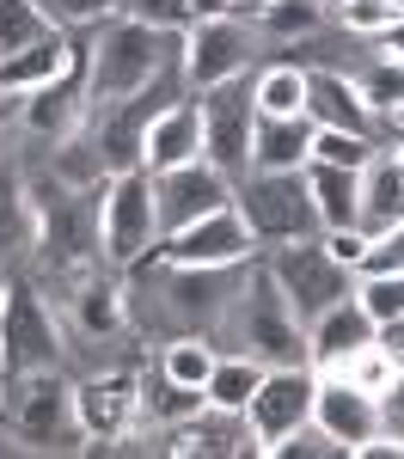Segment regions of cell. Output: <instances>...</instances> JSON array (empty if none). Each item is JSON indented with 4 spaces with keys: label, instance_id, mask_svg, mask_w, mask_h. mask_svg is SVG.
Masks as SVG:
<instances>
[{
    "label": "cell",
    "instance_id": "cell-1",
    "mask_svg": "<svg viewBox=\"0 0 404 459\" xmlns=\"http://www.w3.org/2000/svg\"><path fill=\"white\" fill-rule=\"evenodd\" d=\"M178 68H184V31H159V25L116 13L86 43V99H129V92H142Z\"/></svg>",
    "mask_w": 404,
    "mask_h": 459
},
{
    "label": "cell",
    "instance_id": "cell-2",
    "mask_svg": "<svg viewBox=\"0 0 404 459\" xmlns=\"http://www.w3.org/2000/svg\"><path fill=\"white\" fill-rule=\"evenodd\" d=\"M178 99H190L184 68L166 74V80H153V86H142V92H129V99H86L80 142L92 147L99 172L105 178L135 172V166H142V147H147V123H153L166 105H178Z\"/></svg>",
    "mask_w": 404,
    "mask_h": 459
},
{
    "label": "cell",
    "instance_id": "cell-3",
    "mask_svg": "<svg viewBox=\"0 0 404 459\" xmlns=\"http://www.w3.org/2000/svg\"><path fill=\"white\" fill-rule=\"evenodd\" d=\"M0 429H6L19 447H31V454H73V447L86 441L73 386L56 368H37V374H13V380H6Z\"/></svg>",
    "mask_w": 404,
    "mask_h": 459
},
{
    "label": "cell",
    "instance_id": "cell-4",
    "mask_svg": "<svg viewBox=\"0 0 404 459\" xmlns=\"http://www.w3.org/2000/svg\"><path fill=\"white\" fill-rule=\"evenodd\" d=\"M37 257L56 276H86L92 264H105L99 246V184L73 190L68 178H56V190H37Z\"/></svg>",
    "mask_w": 404,
    "mask_h": 459
},
{
    "label": "cell",
    "instance_id": "cell-5",
    "mask_svg": "<svg viewBox=\"0 0 404 459\" xmlns=\"http://www.w3.org/2000/svg\"><path fill=\"white\" fill-rule=\"evenodd\" d=\"M233 209L252 227L257 246H300V239H319V209H313V190L306 172H245L233 184Z\"/></svg>",
    "mask_w": 404,
    "mask_h": 459
},
{
    "label": "cell",
    "instance_id": "cell-6",
    "mask_svg": "<svg viewBox=\"0 0 404 459\" xmlns=\"http://www.w3.org/2000/svg\"><path fill=\"white\" fill-rule=\"evenodd\" d=\"M99 246L110 270H129L159 246V209H153V172H116L99 184Z\"/></svg>",
    "mask_w": 404,
    "mask_h": 459
},
{
    "label": "cell",
    "instance_id": "cell-7",
    "mask_svg": "<svg viewBox=\"0 0 404 459\" xmlns=\"http://www.w3.org/2000/svg\"><path fill=\"white\" fill-rule=\"evenodd\" d=\"M239 343L245 355H257L263 368H288V361H306V325L288 307V294L276 288L270 264H257L245 276V294H239Z\"/></svg>",
    "mask_w": 404,
    "mask_h": 459
},
{
    "label": "cell",
    "instance_id": "cell-8",
    "mask_svg": "<svg viewBox=\"0 0 404 459\" xmlns=\"http://www.w3.org/2000/svg\"><path fill=\"white\" fill-rule=\"evenodd\" d=\"M202 105V160L220 166V172L239 178L252 172V135H257V92H252V74H233L209 92H190Z\"/></svg>",
    "mask_w": 404,
    "mask_h": 459
},
{
    "label": "cell",
    "instance_id": "cell-9",
    "mask_svg": "<svg viewBox=\"0 0 404 459\" xmlns=\"http://www.w3.org/2000/svg\"><path fill=\"white\" fill-rule=\"evenodd\" d=\"M270 276L288 294V307L300 313V325H313L319 313H331L337 300L356 294V270L337 264L325 251V233H319V239H300V246H276L270 251Z\"/></svg>",
    "mask_w": 404,
    "mask_h": 459
},
{
    "label": "cell",
    "instance_id": "cell-10",
    "mask_svg": "<svg viewBox=\"0 0 404 459\" xmlns=\"http://www.w3.org/2000/svg\"><path fill=\"white\" fill-rule=\"evenodd\" d=\"M0 368L13 374H37V368H62V331L43 307L31 282H6L0 300Z\"/></svg>",
    "mask_w": 404,
    "mask_h": 459
},
{
    "label": "cell",
    "instance_id": "cell-11",
    "mask_svg": "<svg viewBox=\"0 0 404 459\" xmlns=\"http://www.w3.org/2000/svg\"><path fill=\"white\" fill-rule=\"evenodd\" d=\"M313 398H319V368H313V361L263 368V380H257L252 404H245L257 447L270 454L276 441H288L294 429H306V423H313Z\"/></svg>",
    "mask_w": 404,
    "mask_h": 459
},
{
    "label": "cell",
    "instance_id": "cell-12",
    "mask_svg": "<svg viewBox=\"0 0 404 459\" xmlns=\"http://www.w3.org/2000/svg\"><path fill=\"white\" fill-rule=\"evenodd\" d=\"M252 227L239 221V209H215L202 214V221H190V227H178V233H166L159 246H153V257L172 270V264H190V270H233V264H252Z\"/></svg>",
    "mask_w": 404,
    "mask_h": 459
},
{
    "label": "cell",
    "instance_id": "cell-13",
    "mask_svg": "<svg viewBox=\"0 0 404 459\" xmlns=\"http://www.w3.org/2000/svg\"><path fill=\"white\" fill-rule=\"evenodd\" d=\"M153 209H159V239H166V233H178V227L202 221V214L233 209V178L220 166H209V160L153 172Z\"/></svg>",
    "mask_w": 404,
    "mask_h": 459
},
{
    "label": "cell",
    "instance_id": "cell-14",
    "mask_svg": "<svg viewBox=\"0 0 404 459\" xmlns=\"http://www.w3.org/2000/svg\"><path fill=\"white\" fill-rule=\"evenodd\" d=\"M245 62H252V31L239 19H196L184 31V80H190V92H209L220 80L245 74Z\"/></svg>",
    "mask_w": 404,
    "mask_h": 459
},
{
    "label": "cell",
    "instance_id": "cell-15",
    "mask_svg": "<svg viewBox=\"0 0 404 459\" xmlns=\"http://www.w3.org/2000/svg\"><path fill=\"white\" fill-rule=\"evenodd\" d=\"M313 423H319V429L331 435V441L343 447V454L356 459V447L380 435V398H374V392H362V386H349L343 374H319Z\"/></svg>",
    "mask_w": 404,
    "mask_h": 459
},
{
    "label": "cell",
    "instance_id": "cell-16",
    "mask_svg": "<svg viewBox=\"0 0 404 459\" xmlns=\"http://www.w3.org/2000/svg\"><path fill=\"white\" fill-rule=\"evenodd\" d=\"M73 404H80L86 441H123L142 417V386H135V374H92L73 386Z\"/></svg>",
    "mask_w": 404,
    "mask_h": 459
},
{
    "label": "cell",
    "instance_id": "cell-17",
    "mask_svg": "<svg viewBox=\"0 0 404 459\" xmlns=\"http://www.w3.org/2000/svg\"><path fill=\"white\" fill-rule=\"evenodd\" d=\"M166 454H178V459H239V454H263L257 447V435H252V417L245 411H220V404H202L190 423L172 429V447Z\"/></svg>",
    "mask_w": 404,
    "mask_h": 459
},
{
    "label": "cell",
    "instance_id": "cell-18",
    "mask_svg": "<svg viewBox=\"0 0 404 459\" xmlns=\"http://www.w3.org/2000/svg\"><path fill=\"white\" fill-rule=\"evenodd\" d=\"M80 123H86V49L73 56V68L62 74V80L25 92V129H31V135L68 142V135H80Z\"/></svg>",
    "mask_w": 404,
    "mask_h": 459
},
{
    "label": "cell",
    "instance_id": "cell-19",
    "mask_svg": "<svg viewBox=\"0 0 404 459\" xmlns=\"http://www.w3.org/2000/svg\"><path fill=\"white\" fill-rule=\"evenodd\" d=\"M380 337V325L367 318V307L349 294V300H337L331 313H319L313 325H306V361L319 368V374H331L337 361H349L356 350H367Z\"/></svg>",
    "mask_w": 404,
    "mask_h": 459
},
{
    "label": "cell",
    "instance_id": "cell-20",
    "mask_svg": "<svg viewBox=\"0 0 404 459\" xmlns=\"http://www.w3.org/2000/svg\"><path fill=\"white\" fill-rule=\"evenodd\" d=\"M245 276L252 264H233V270H190V264H172V313L178 318H220L239 294H245Z\"/></svg>",
    "mask_w": 404,
    "mask_h": 459
},
{
    "label": "cell",
    "instance_id": "cell-21",
    "mask_svg": "<svg viewBox=\"0 0 404 459\" xmlns=\"http://www.w3.org/2000/svg\"><path fill=\"white\" fill-rule=\"evenodd\" d=\"M306 117L313 129H343V135H374V110L349 74L306 68Z\"/></svg>",
    "mask_w": 404,
    "mask_h": 459
},
{
    "label": "cell",
    "instance_id": "cell-22",
    "mask_svg": "<svg viewBox=\"0 0 404 459\" xmlns=\"http://www.w3.org/2000/svg\"><path fill=\"white\" fill-rule=\"evenodd\" d=\"M190 160H202V105L178 99L147 123L142 172H172V166H190Z\"/></svg>",
    "mask_w": 404,
    "mask_h": 459
},
{
    "label": "cell",
    "instance_id": "cell-23",
    "mask_svg": "<svg viewBox=\"0 0 404 459\" xmlns=\"http://www.w3.org/2000/svg\"><path fill=\"white\" fill-rule=\"evenodd\" d=\"M404 221V178H399V147H380L362 166V209H356V233L380 239Z\"/></svg>",
    "mask_w": 404,
    "mask_h": 459
},
{
    "label": "cell",
    "instance_id": "cell-24",
    "mask_svg": "<svg viewBox=\"0 0 404 459\" xmlns=\"http://www.w3.org/2000/svg\"><path fill=\"white\" fill-rule=\"evenodd\" d=\"M313 160V117H257L252 172H306Z\"/></svg>",
    "mask_w": 404,
    "mask_h": 459
},
{
    "label": "cell",
    "instance_id": "cell-25",
    "mask_svg": "<svg viewBox=\"0 0 404 459\" xmlns=\"http://www.w3.org/2000/svg\"><path fill=\"white\" fill-rule=\"evenodd\" d=\"M73 56H80V49L68 43V31H49L43 43H31V49H19V56L0 62V92L25 99V92H37V86L62 80V74L73 68Z\"/></svg>",
    "mask_w": 404,
    "mask_h": 459
},
{
    "label": "cell",
    "instance_id": "cell-26",
    "mask_svg": "<svg viewBox=\"0 0 404 459\" xmlns=\"http://www.w3.org/2000/svg\"><path fill=\"white\" fill-rule=\"evenodd\" d=\"M306 190H313V209H319V227H325V233L356 227V209H362V172H343V166L306 160Z\"/></svg>",
    "mask_w": 404,
    "mask_h": 459
},
{
    "label": "cell",
    "instance_id": "cell-27",
    "mask_svg": "<svg viewBox=\"0 0 404 459\" xmlns=\"http://www.w3.org/2000/svg\"><path fill=\"white\" fill-rule=\"evenodd\" d=\"M73 313H80V325L92 331V337H110L116 325H123V288H116V276H99V264L86 270V276H73Z\"/></svg>",
    "mask_w": 404,
    "mask_h": 459
},
{
    "label": "cell",
    "instance_id": "cell-28",
    "mask_svg": "<svg viewBox=\"0 0 404 459\" xmlns=\"http://www.w3.org/2000/svg\"><path fill=\"white\" fill-rule=\"evenodd\" d=\"M257 380H263V361L257 355H215V374H209V386H202V398L209 404H220V411H245L252 404Z\"/></svg>",
    "mask_w": 404,
    "mask_h": 459
},
{
    "label": "cell",
    "instance_id": "cell-29",
    "mask_svg": "<svg viewBox=\"0 0 404 459\" xmlns=\"http://www.w3.org/2000/svg\"><path fill=\"white\" fill-rule=\"evenodd\" d=\"M257 92V117H306V68L294 62H276L252 80Z\"/></svg>",
    "mask_w": 404,
    "mask_h": 459
},
{
    "label": "cell",
    "instance_id": "cell-30",
    "mask_svg": "<svg viewBox=\"0 0 404 459\" xmlns=\"http://www.w3.org/2000/svg\"><path fill=\"white\" fill-rule=\"evenodd\" d=\"M25 246H37V209L25 196V184L0 166V257H13Z\"/></svg>",
    "mask_w": 404,
    "mask_h": 459
},
{
    "label": "cell",
    "instance_id": "cell-31",
    "mask_svg": "<svg viewBox=\"0 0 404 459\" xmlns=\"http://www.w3.org/2000/svg\"><path fill=\"white\" fill-rule=\"evenodd\" d=\"M49 31H62V25L37 0H0V62L19 56V49H31V43H43Z\"/></svg>",
    "mask_w": 404,
    "mask_h": 459
},
{
    "label": "cell",
    "instance_id": "cell-32",
    "mask_svg": "<svg viewBox=\"0 0 404 459\" xmlns=\"http://www.w3.org/2000/svg\"><path fill=\"white\" fill-rule=\"evenodd\" d=\"M356 86H362V99H367V110H374V117H386V123H399V129H404V62L380 56V62H374Z\"/></svg>",
    "mask_w": 404,
    "mask_h": 459
},
{
    "label": "cell",
    "instance_id": "cell-33",
    "mask_svg": "<svg viewBox=\"0 0 404 459\" xmlns=\"http://www.w3.org/2000/svg\"><path fill=\"white\" fill-rule=\"evenodd\" d=\"M215 343L209 337H178V343H166V361H159V374L166 380H178V386H209V374H215Z\"/></svg>",
    "mask_w": 404,
    "mask_h": 459
},
{
    "label": "cell",
    "instance_id": "cell-34",
    "mask_svg": "<svg viewBox=\"0 0 404 459\" xmlns=\"http://www.w3.org/2000/svg\"><path fill=\"white\" fill-rule=\"evenodd\" d=\"M331 374H343L349 386H362V392H374V398H380V392H386L392 380H399V355H392L386 343H380V337H374L367 350H356L349 361H337Z\"/></svg>",
    "mask_w": 404,
    "mask_h": 459
},
{
    "label": "cell",
    "instance_id": "cell-35",
    "mask_svg": "<svg viewBox=\"0 0 404 459\" xmlns=\"http://www.w3.org/2000/svg\"><path fill=\"white\" fill-rule=\"evenodd\" d=\"M356 300L367 307L374 325H399L404 318V270H367V276H356Z\"/></svg>",
    "mask_w": 404,
    "mask_h": 459
},
{
    "label": "cell",
    "instance_id": "cell-36",
    "mask_svg": "<svg viewBox=\"0 0 404 459\" xmlns=\"http://www.w3.org/2000/svg\"><path fill=\"white\" fill-rule=\"evenodd\" d=\"M202 404H209V398H202L196 386H178V380H166V374H159V392H153V386L142 392V417H153V423H172V429L190 423Z\"/></svg>",
    "mask_w": 404,
    "mask_h": 459
},
{
    "label": "cell",
    "instance_id": "cell-37",
    "mask_svg": "<svg viewBox=\"0 0 404 459\" xmlns=\"http://www.w3.org/2000/svg\"><path fill=\"white\" fill-rule=\"evenodd\" d=\"M380 153L374 135H343V129H313V160L319 166H343V172H362L367 160Z\"/></svg>",
    "mask_w": 404,
    "mask_h": 459
},
{
    "label": "cell",
    "instance_id": "cell-38",
    "mask_svg": "<svg viewBox=\"0 0 404 459\" xmlns=\"http://www.w3.org/2000/svg\"><path fill=\"white\" fill-rule=\"evenodd\" d=\"M257 19H263L270 37H306V31H319L325 0H270V6H257Z\"/></svg>",
    "mask_w": 404,
    "mask_h": 459
},
{
    "label": "cell",
    "instance_id": "cell-39",
    "mask_svg": "<svg viewBox=\"0 0 404 459\" xmlns=\"http://www.w3.org/2000/svg\"><path fill=\"white\" fill-rule=\"evenodd\" d=\"M337 19H343V31L374 37V43H380V37L404 19V6H399V0H337Z\"/></svg>",
    "mask_w": 404,
    "mask_h": 459
},
{
    "label": "cell",
    "instance_id": "cell-40",
    "mask_svg": "<svg viewBox=\"0 0 404 459\" xmlns=\"http://www.w3.org/2000/svg\"><path fill=\"white\" fill-rule=\"evenodd\" d=\"M37 6H43L62 31H68V25H105V19L123 13V0H37Z\"/></svg>",
    "mask_w": 404,
    "mask_h": 459
},
{
    "label": "cell",
    "instance_id": "cell-41",
    "mask_svg": "<svg viewBox=\"0 0 404 459\" xmlns=\"http://www.w3.org/2000/svg\"><path fill=\"white\" fill-rule=\"evenodd\" d=\"M270 459H349V454H343V447H337L319 423H306V429H294L288 441H276V447H270Z\"/></svg>",
    "mask_w": 404,
    "mask_h": 459
},
{
    "label": "cell",
    "instance_id": "cell-42",
    "mask_svg": "<svg viewBox=\"0 0 404 459\" xmlns=\"http://www.w3.org/2000/svg\"><path fill=\"white\" fill-rule=\"evenodd\" d=\"M123 13L142 19V25H159V31H190L196 25L190 19V0H123Z\"/></svg>",
    "mask_w": 404,
    "mask_h": 459
},
{
    "label": "cell",
    "instance_id": "cell-43",
    "mask_svg": "<svg viewBox=\"0 0 404 459\" xmlns=\"http://www.w3.org/2000/svg\"><path fill=\"white\" fill-rule=\"evenodd\" d=\"M367 270H404V221L392 227V233H380L374 246H367V257H362V276Z\"/></svg>",
    "mask_w": 404,
    "mask_h": 459
},
{
    "label": "cell",
    "instance_id": "cell-44",
    "mask_svg": "<svg viewBox=\"0 0 404 459\" xmlns=\"http://www.w3.org/2000/svg\"><path fill=\"white\" fill-rule=\"evenodd\" d=\"M367 246H374V239H362L356 227H343V233H325V251L337 257V264H349L356 276H362V257H367Z\"/></svg>",
    "mask_w": 404,
    "mask_h": 459
},
{
    "label": "cell",
    "instance_id": "cell-45",
    "mask_svg": "<svg viewBox=\"0 0 404 459\" xmlns=\"http://www.w3.org/2000/svg\"><path fill=\"white\" fill-rule=\"evenodd\" d=\"M380 429H392V435H404V368H399V380L380 392Z\"/></svg>",
    "mask_w": 404,
    "mask_h": 459
},
{
    "label": "cell",
    "instance_id": "cell-46",
    "mask_svg": "<svg viewBox=\"0 0 404 459\" xmlns=\"http://www.w3.org/2000/svg\"><path fill=\"white\" fill-rule=\"evenodd\" d=\"M356 459H404V435L380 429L374 441H362V447H356Z\"/></svg>",
    "mask_w": 404,
    "mask_h": 459
},
{
    "label": "cell",
    "instance_id": "cell-47",
    "mask_svg": "<svg viewBox=\"0 0 404 459\" xmlns=\"http://www.w3.org/2000/svg\"><path fill=\"white\" fill-rule=\"evenodd\" d=\"M239 0H190V19H233Z\"/></svg>",
    "mask_w": 404,
    "mask_h": 459
},
{
    "label": "cell",
    "instance_id": "cell-48",
    "mask_svg": "<svg viewBox=\"0 0 404 459\" xmlns=\"http://www.w3.org/2000/svg\"><path fill=\"white\" fill-rule=\"evenodd\" d=\"M380 343L399 355V368H404V318H399V325H380Z\"/></svg>",
    "mask_w": 404,
    "mask_h": 459
},
{
    "label": "cell",
    "instance_id": "cell-49",
    "mask_svg": "<svg viewBox=\"0 0 404 459\" xmlns=\"http://www.w3.org/2000/svg\"><path fill=\"white\" fill-rule=\"evenodd\" d=\"M380 49H386L392 62H404V19H399V25H392V31H386V37H380Z\"/></svg>",
    "mask_w": 404,
    "mask_h": 459
},
{
    "label": "cell",
    "instance_id": "cell-50",
    "mask_svg": "<svg viewBox=\"0 0 404 459\" xmlns=\"http://www.w3.org/2000/svg\"><path fill=\"white\" fill-rule=\"evenodd\" d=\"M239 6H252V13H257V6H270V0H239Z\"/></svg>",
    "mask_w": 404,
    "mask_h": 459
},
{
    "label": "cell",
    "instance_id": "cell-51",
    "mask_svg": "<svg viewBox=\"0 0 404 459\" xmlns=\"http://www.w3.org/2000/svg\"><path fill=\"white\" fill-rule=\"evenodd\" d=\"M399 178H404V147H399Z\"/></svg>",
    "mask_w": 404,
    "mask_h": 459
},
{
    "label": "cell",
    "instance_id": "cell-52",
    "mask_svg": "<svg viewBox=\"0 0 404 459\" xmlns=\"http://www.w3.org/2000/svg\"><path fill=\"white\" fill-rule=\"evenodd\" d=\"M0 300H6V276H0Z\"/></svg>",
    "mask_w": 404,
    "mask_h": 459
},
{
    "label": "cell",
    "instance_id": "cell-53",
    "mask_svg": "<svg viewBox=\"0 0 404 459\" xmlns=\"http://www.w3.org/2000/svg\"><path fill=\"white\" fill-rule=\"evenodd\" d=\"M331 6H337V0H331Z\"/></svg>",
    "mask_w": 404,
    "mask_h": 459
},
{
    "label": "cell",
    "instance_id": "cell-54",
    "mask_svg": "<svg viewBox=\"0 0 404 459\" xmlns=\"http://www.w3.org/2000/svg\"><path fill=\"white\" fill-rule=\"evenodd\" d=\"M399 6H404V0H399Z\"/></svg>",
    "mask_w": 404,
    "mask_h": 459
}]
</instances>
